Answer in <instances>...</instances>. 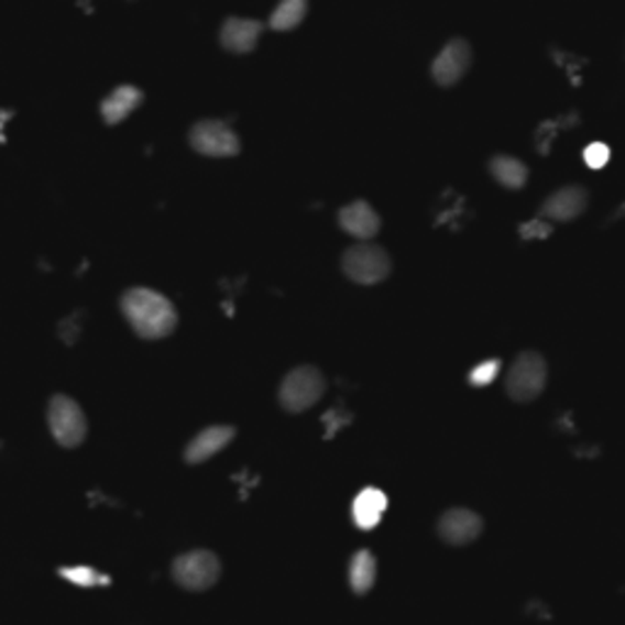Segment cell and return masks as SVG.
Instances as JSON below:
<instances>
[{"instance_id":"obj_2","label":"cell","mask_w":625,"mask_h":625,"mask_svg":"<svg viewBox=\"0 0 625 625\" xmlns=\"http://www.w3.org/2000/svg\"><path fill=\"white\" fill-rule=\"evenodd\" d=\"M342 272L350 282L360 286L382 284L391 274V256L384 248L372 244L370 240L352 244V248L342 254Z\"/></svg>"},{"instance_id":"obj_5","label":"cell","mask_w":625,"mask_h":625,"mask_svg":"<svg viewBox=\"0 0 625 625\" xmlns=\"http://www.w3.org/2000/svg\"><path fill=\"white\" fill-rule=\"evenodd\" d=\"M220 560L210 550H194L178 555L172 564L174 582L186 591H208L220 579Z\"/></svg>"},{"instance_id":"obj_4","label":"cell","mask_w":625,"mask_h":625,"mask_svg":"<svg viewBox=\"0 0 625 625\" xmlns=\"http://www.w3.org/2000/svg\"><path fill=\"white\" fill-rule=\"evenodd\" d=\"M47 420H50V430L54 435V440H57L62 448L72 450L86 440V432H88L86 413L72 396H64V394L52 396Z\"/></svg>"},{"instance_id":"obj_19","label":"cell","mask_w":625,"mask_h":625,"mask_svg":"<svg viewBox=\"0 0 625 625\" xmlns=\"http://www.w3.org/2000/svg\"><path fill=\"white\" fill-rule=\"evenodd\" d=\"M59 577L66 579V582H72L76 586H84V589H94V586H108L110 584V577L98 572V569L88 567V564H72V567H59Z\"/></svg>"},{"instance_id":"obj_8","label":"cell","mask_w":625,"mask_h":625,"mask_svg":"<svg viewBox=\"0 0 625 625\" xmlns=\"http://www.w3.org/2000/svg\"><path fill=\"white\" fill-rule=\"evenodd\" d=\"M472 66V47L464 40H450L432 59L430 74L438 86H454Z\"/></svg>"},{"instance_id":"obj_21","label":"cell","mask_w":625,"mask_h":625,"mask_svg":"<svg viewBox=\"0 0 625 625\" xmlns=\"http://www.w3.org/2000/svg\"><path fill=\"white\" fill-rule=\"evenodd\" d=\"M608 154H611V150L606 147V144L594 142L584 150V162L591 166V169H601V166H606Z\"/></svg>"},{"instance_id":"obj_18","label":"cell","mask_w":625,"mask_h":625,"mask_svg":"<svg viewBox=\"0 0 625 625\" xmlns=\"http://www.w3.org/2000/svg\"><path fill=\"white\" fill-rule=\"evenodd\" d=\"M308 13V0H278V6L272 10L270 25L276 32L296 30Z\"/></svg>"},{"instance_id":"obj_14","label":"cell","mask_w":625,"mask_h":625,"mask_svg":"<svg viewBox=\"0 0 625 625\" xmlns=\"http://www.w3.org/2000/svg\"><path fill=\"white\" fill-rule=\"evenodd\" d=\"M140 106H142L140 88L122 84L116 86L113 91L100 100V118H103L108 125H120V122H125Z\"/></svg>"},{"instance_id":"obj_6","label":"cell","mask_w":625,"mask_h":625,"mask_svg":"<svg viewBox=\"0 0 625 625\" xmlns=\"http://www.w3.org/2000/svg\"><path fill=\"white\" fill-rule=\"evenodd\" d=\"M547 382V362L538 352H523L513 362L506 379V391L518 404H530V401L542 394Z\"/></svg>"},{"instance_id":"obj_20","label":"cell","mask_w":625,"mask_h":625,"mask_svg":"<svg viewBox=\"0 0 625 625\" xmlns=\"http://www.w3.org/2000/svg\"><path fill=\"white\" fill-rule=\"evenodd\" d=\"M501 372V360H486V362H479L472 372H469V384L482 388L489 386Z\"/></svg>"},{"instance_id":"obj_13","label":"cell","mask_w":625,"mask_h":625,"mask_svg":"<svg viewBox=\"0 0 625 625\" xmlns=\"http://www.w3.org/2000/svg\"><path fill=\"white\" fill-rule=\"evenodd\" d=\"M586 204H589V194L582 186H564L545 200L542 216L557 222H567L582 216L586 210Z\"/></svg>"},{"instance_id":"obj_15","label":"cell","mask_w":625,"mask_h":625,"mask_svg":"<svg viewBox=\"0 0 625 625\" xmlns=\"http://www.w3.org/2000/svg\"><path fill=\"white\" fill-rule=\"evenodd\" d=\"M386 506H388V501H386V494L382 489H374V486L362 489L360 494H357L354 504H352L354 526L360 530L376 528L379 520H382V516H384Z\"/></svg>"},{"instance_id":"obj_3","label":"cell","mask_w":625,"mask_h":625,"mask_svg":"<svg viewBox=\"0 0 625 625\" xmlns=\"http://www.w3.org/2000/svg\"><path fill=\"white\" fill-rule=\"evenodd\" d=\"M328 382L316 366H296L288 372L278 388V404L288 413H304L312 408L326 394Z\"/></svg>"},{"instance_id":"obj_17","label":"cell","mask_w":625,"mask_h":625,"mask_svg":"<svg viewBox=\"0 0 625 625\" xmlns=\"http://www.w3.org/2000/svg\"><path fill=\"white\" fill-rule=\"evenodd\" d=\"M376 582V560L370 550H357L350 560V586L357 596H364Z\"/></svg>"},{"instance_id":"obj_10","label":"cell","mask_w":625,"mask_h":625,"mask_svg":"<svg viewBox=\"0 0 625 625\" xmlns=\"http://www.w3.org/2000/svg\"><path fill=\"white\" fill-rule=\"evenodd\" d=\"M338 222L344 232L362 242L376 238L379 230H382V218L366 200H352V204L340 208Z\"/></svg>"},{"instance_id":"obj_9","label":"cell","mask_w":625,"mask_h":625,"mask_svg":"<svg viewBox=\"0 0 625 625\" xmlns=\"http://www.w3.org/2000/svg\"><path fill=\"white\" fill-rule=\"evenodd\" d=\"M482 530H484V520L479 518L474 511L467 508H452L448 513H442V518L438 520L440 540L454 547L474 542L479 535H482Z\"/></svg>"},{"instance_id":"obj_16","label":"cell","mask_w":625,"mask_h":625,"mask_svg":"<svg viewBox=\"0 0 625 625\" xmlns=\"http://www.w3.org/2000/svg\"><path fill=\"white\" fill-rule=\"evenodd\" d=\"M489 172L501 186L511 188V191H518V188L528 184V166L523 164L518 156L496 154L494 160L489 162Z\"/></svg>"},{"instance_id":"obj_12","label":"cell","mask_w":625,"mask_h":625,"mask_svg":"<svg viewBox=\"0 0 625 625\" xmlns=\"http://www.w3.org/2000/svg\"><path fill=\"white\" fill-rule=\"evenodd\" d=\"M232 440H234V428L230 426H213L200 430L196 438L186 445L184 460L188 464H204L210 460V457H216L218 452L226 450Z\"/></svg>"},{"instance_id":"obj_7","label":"cell","mask_w":625,"mask_h":625,"mask_svg":"<svg viewBox=\"0 0 625 625\" xmlns=\"http://www.w3.org/2000/svg\"><path fill=\"white\" fill-rule=\"evenodd\" d=\"M191 147L204 154V156H213V160H228V156H234L240 152V138L228 122L222 120H200L191 128Z\"/></svg>"},{"instance_id":"obj_11","label":"cell","mask_w":625,"mask_h":625,"mask_svg":"<svg viewBox=\"0 0 625 625\" xmlns=\"http://www.w3.org/2000/svg\"><path fill=\"white\" fill-rule=\"evenodd\" d=\"M262 22L252 18H228L220 28L222 50L232 54H250L254 52L262 37Z\"/></svg>"},{"instance_id":"obj_1","label":"cell","mask_w":625,"mask_h":625,"mask_svg":"<svg viewBox=\"0 0 625 625\" xmlns=\"http://www.w3.org/2000/svg\"><path fill=\"white\" fill-rule=\"evenodd\" d=\"M122 316L128 318L130 328L135 330L142 340H162L169 338L176 330L178 312L169 298L152 288H130L120 298Z\"/></svg>"}]
</instances>
